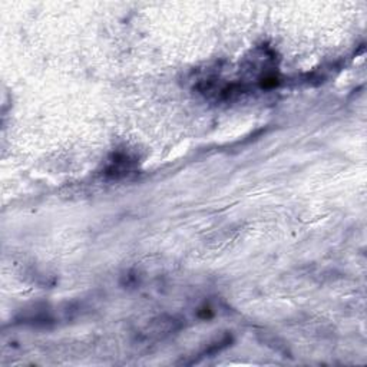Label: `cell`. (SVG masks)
<instances>
[{
	"instance_id": "2",
	"label": "cell",
	"mask_w": 367,
	"mask_h": 367,
	"mask_svg": "<svg viewBox=\"0 0 367 367\" xmlns=\"http://www.w3.org/2000/svg\"><path fill=\"white\" fill-rule=\"evenodd\" d=\"M179 327L178 321L174 318V317H169V318H164V317H159L158 320H154L144 331H142V336L145 338H159V337H164L166 334H169L171 331L176 330Z\"/></svg>"
},
{
	"instance_id": "1",
	"label": "cell",
	"mask_w": 367,
	"mask_h": 367,
	"mask_svg": "<svg viewBox=\"0 0 367 367\" xmlns=\"http://www.w3.org/2000/svg\"><path fill=\"white\" fill-rule=\"evenodd\" d=\"M138 159L132 154L126 151H116L109 156L104 168V175L111 179H121L135 174Z\"/></svg>"
}]
</instances>
